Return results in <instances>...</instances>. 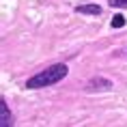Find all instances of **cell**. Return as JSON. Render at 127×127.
<instances>
[{
	"label": "cell",
	"mask_w": 127,
	"mask_h": 127,
	"mask_svg": "<svg viewBox=\"0 0 127 127\" xmlns=\"http://www.w3.org/2000/svg\"><path fill=\"white\" fill-rule=\"evenodd\" d=\"M67 73H69V67H67V65H65V63H56V65L45 67L43 71H39V73H34L32 78H28V80H26V86L28 88L52 86V84H56V82L65 80Z\"/></svg>",
	"instance_id": "6da1fadb"
},
{
	"label": "cell",
	"mask_w": 127,
	"mask_h": 127,
	"mask_svg": "<svg viewBox=\"0 0 127 127\" xmlns=\"http://www.w3.org/2000/svg\"><path fill=\"white\" fill-rule=\"evenodd\" d=\"M0 127H13V114L4 99H0Z\"/></svg>",
	"instance_id": "7a4b0ae2"
},
{
	"label": "cell",
	"mask_w": 127,
	"mask_h": 127,
	"mask_svg": "<svg viewBox=\"0 0 127 127\" xmlns=\"http://www.w3.org/2000/svg\"><path fill=\"white\" fill-rule=\"evenodd\" d=\"M110 88H112V82L106 78H93L86 84V91H110Z\"/></svg>",
	"instance_id": "3957f363"
},
{
	"label": "cell",
	"mask_w": 127,
	"mask_h": 127,
	"mask_svg": "<svg viewBox=\"0 0 127 127\" xmlns=\"http://www.w3.org/2000/svg\"><path fill=\"white\" fill-rule=\"evenodd\" d=\"M75 13H82V15H99L101 13V7H99V4H78V7H75Z\"/></svg>",
	"instance_id": "277c9868"
},
{
	"label": "cell",
	"mask_w": 127,
	"mask_h": 127,
	"mask_svg": "<svg viewBox=\"0 0 127 127\" xmlns=\"http://www.w3.org/2000/svg\"><path fill=\"white\" fill-rule=\"evenodd\" d=\"M110 24H112V28H123L125 26V17H123V15H114Z\"/></svg>",
	"instance_id": "5b68a950"
},
{
	"label": "cell",
	"mask_w": 127,
	"mask_h": 127,
	"mask_svg": "<svg viewBox=\"0 0 127 127\" xmlns=\"http://www.w3.org/2000/svg\"><path fill=\"white\" fill-rule=\"evenodd\" d=\"M108 4L116 9H127V0H108Z\"/></svg>",
	"instance_id": "8992f818"
}]
</instances>
